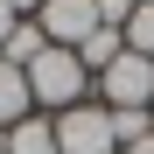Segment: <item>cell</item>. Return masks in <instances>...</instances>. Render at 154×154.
<instances>
[{
    "mask_svg": "<svg viewBox=\"0 0 154 154\" xmlns=\"http://www.w3.org/2000/svg\"><path fill=\"white\" fill-rule=\"evenodd\" d=\"M84 91H91V70L77 63V49H42V56L28 63V98L49 112H70V105H84Z\"/></svg>",
    "mask_w": 154,
    "mask_h": 154,
    "instance_id": "1",
    "label": "cell"
},
{
    "mask_svg": "<svg viewBox=\"0 0 154 154\" xmlns=\"http://www.w3.org/2000/svg\"><path fill=\"white\" fill-rule=\"evenodd\" d=\"M91 84L105 91V112H154V63L133 56V49H126L119 63H105Z\"/></svg>",
    "mask_w": 154,
    "mask_h": 154,
    "instance_id": "2",
    "label": "cell"
},
{
    "mask_svg": "<svg viewBox=\"0 0 154 154\" xmlns=\"http://www.w3.org/2000/svg\"><path fill=\"white\" fill-rule=\"evenodd\" d=\"M56 154H119L112 112H105V105H70V112H56Z\"/></svg>",
    "mask_w": 154,
    "mask_h": 154,
    "instance_id": "3",
    "label": "cell"
},
{
    "mask_svg": "<svg viewBox=\"0 0 154 154\" xmlns=\"http://www.w3.org/2000/svg\"><path fill=\"white\" fill-rule=\"evenodd\" d=\"M35 28L49 35V49H84L105 21H98L91 0H42V14H35Z\"/></svg>",
    "mask_w": 154,
    "mask_h": 154,
    "instance_id": "4",
    "label": "cell"
},
{
    "mask_svg": "<svg viewBox=\"0 0 154 154\" xmlns=\"http://www.w3.org/2000/svg\"><path fill=\"white\" fill-rule=\"evenodd\" d=\"M0 154H56V119L28 112L21 126H7V133H0Z\"/></svg>",
    "mask_w": 154,
    "mask_h": 154,
    "instance_id": "5",
    "label": "cell"
},
{
    "mask_svg": "<svg viewBox=\"0 0 154 154\" xmlns=\"http://www.w3.org/2000/svg\"><path fill=\"white\" fill-rule=\"evenodd\" d=\"M28 112H35V98H28V70H14L7 56H0V133L21 126Z\"/></svg>",
    "mask_w": 154,
    "mask_h": 154,
    "instance_id": "6",
    "label": "cell"
},
{
    "mask_svg": "<svg viewBox=\"0 0 154 154\" xmlns=\"http://www.w3.org/2000/svg\"><path fill=\"white\" fill-rule=\"evenodd\" d=\"M119 56H126V28H98V35L84 42V49H77V63H84L91 77L105 70V63H119Z\"/></svg>",
    "mask_w": 154,
    "mask_h": 154,
    "instance_id": "7",
    "label": "cell"
},
{
    "mask_svg": "<svg viewBox=\"0 0 154 154\" xmlns=\"http://www.w3.org/2000/svg\"><path fill=\"white\" fill-rule=\"evenodd\" d=\"M42 49H49V35L35 28V21H14V35H7V49H0V56H7L14 70H28V63L42 56Z\"/></svg>",
    "mask_w": 154,
    "mask_h": 154,
    "instance_id": "8",
    "label": "cell"
},
{
    "mask_svg": "<svg viewBox=\"0 0 154 154\" xmlns=\"http://www.w3.org/2000/svg\"><path fill=\"white\" fill-rule=\"evenodd\" d=\"M126 49L154 63V0H140V7H133V21H126Z\"/></svg>",
    "mask_w": 154,
    "mask_h": 154,
    "instance_id": "9",
    "label": "cell"
},
{
    "mask_svg": "<svg viewBox=\"0 0 154 154\" xmlns=\"http://www.w3.org/2000/svg\"><path fill=\"white\" fill-rule=\"evenodd\" d=\"M154 133V112H112V140H119V154L133 147V140H147Z\"/></svg>",
    "mask_w": 154,
    "mask_h": 154,
    "instance_id": "10",
    "label": "cell"
},
{
    "mask_svg": "<svg viewBox=\"0 0 154 154\" xmlns=\"http://www.w3.org/2000/svg\"><path fill=\"white\" fill-rule=\"evenodd\" d=\"M91 7H98V21H105V28H126L140 0H91Z\"/></svg>",
    "mask_w": 154,
    "mask_h": 154,
    "instance_id": "11",
    "label": "cell"
},
{
    "mask_svg": "<svg viewBox=\"0 0 154 154\" xmlns=\"http://www.w3.org/2000/svg\"><path fill=\"white\" fill-rule=\"evenodd\" d=\"M7 7H14V21H35V14H42V0H7Z\"/></svg>",
    "mask_w": 154,
    "mask_h": 154,
    "instance_id": "12",
    "label": "cell"
},
{
    "mask_svg": "<svg viewBox=\"0 0 154 154\" xmlns=\"http://www.w3.org/2000/svg\"><path fill=\"white\" fill-rule=\"evenodd\" d=\"M7 35H14V7L0 0V49H7Z\"/></svg>",
    "mask_w": 154,
    "mask_h": 154,
    "instance_id": "13",
    "label": "cell"
},
{
    "mask_svg": "<svg viewBox=\"0 0 154 154\" xmlns=\"http://www.w3.org/2000/svg\"><path fill=\"white\" fill-rule=\"evenodd\" d=\"M126 154H154V133H147V140H133V147H126Z\"/></svg>",
    "mask_w": 154,
    "mask_h": 154,
    "instance_id": "14",
    "label": "cell"
}]
</instances>
